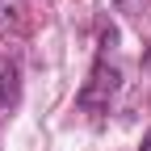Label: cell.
Wrapping results in <instances>:
<instances>
[{"mask_svg": "<svg viewBox=\"0 0 151 151\" xmlns=\"http://www.w3.org/2000/svg\"><path fill=\"white\" fill-rule=\"evenodd\" d=\"M143 151H151V134H147V139H143Z\"/></svg>", "mask_w": 151, "mask_h": 151, "instance_id": "3", "label": "cell"}, {"mask_svg": "<svg viewBox=\"0 0 151 151\" xmlns=\"http://www.w3.org/2000/svg\"><path fill=\"white\" fill-rule=\"evenodd\" d=\"M118 84H122V63H118V34H105L101 38V55H97V67H92V76H88V84L80 88V109H109V101H113V92H118Z\"/></svg>", "mask_w": 151, "mask_h": 151, "instance_id": "1", "label": "cell"}, {"mask_svg": "<svg viewBox=\"0 0 151 151\" xmlns=\"http://www.w3.org/2000/svg\"><path fill=\"white\" fill-rule=\"evenodd\" d=\"M17 101H21V71L13 63H4L0 67V113H9Z\"/></svg>", "mask_w": 151, "mask_h": 151, "instance_id": "2", "label": "cell"}, {"mask_svg": "<svg viewBox=\"0 0 151 151\" xmlns=\"http://www.w3.org/2000/svg\"><path fill=\"white\" fill-rule=\"evenodd\" d=\"M113 4H130V0H113Z\"/></svg>", "mask_w": 151, "mask_h": 151, "instance_id": "4", "label": "cell"}]
</instances>
